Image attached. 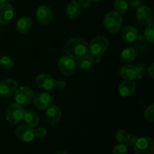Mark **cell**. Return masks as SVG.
I'll return each instance as SVG.
<instances>
[{
	"instance_id": "cell-1",
	"label": "cell",
	"mask_w": 154,
	"mask_h": 154,
	"mask_svg": "<svg viewBox=\"0 0 154 154\" xmlns=\"http://www.w3.org/2000/svg\"><path fill=\"white\" fill-rule=\"evenodd\" d=\"M64 52L72 59H81L89 52L88 43L87 41L80 38H74L66 43Z\"/></svg>"
},
{
	"instance_id": "cell-2",
	"label": "cell",
	"mask_w": 154,
	"mask_h": 154,
	"mask_svg": "<svg viewBox=\"0 0 154 154\" xmlns=\"http://www.w3.org/2000/svg\"><path fill=\"white\" fill-rule=\"evenodd\" d=\"M104 27L111 33H117L123 25L122 15L116 11H110L105 15L103 19Z\"/></svg>"
},
{
	"instance_id": "cell-3",
	"label": "cell",
	"mask_w": 154,
	"mask_h": 154,
	"mask_svg": "<svg viewBox=\"0 0 154 154\" xmlns=\"http://www.w3.org/2000/svg\"><path fill=\"white\" fill-rule=\"evenodd\" d=\"M135 154H154V141L150 137L144 136L138 138L134 144Z\"/></svg>"
},
{
	"instance_id": "cell-4",
	"label": "cell",
	"mask_w": 154,
	"mask_h": 154,
	"mask_svg": "<svg viewBox=\"0 0 154 154\" xmlns=\"http://www.w3.org/2000/svg\"><path fill=\"white\" fill-rule=\"evenodd\" d=\"M109 42L107 38L98 36L94 38L88 45L89 51L92 56H101L108 48Z\"/></svg>"
},
{
	"instance_id": "cell-5",
	"label": "cell",
	"mask_w": 154,
	"mask_h": 154,
	"mask_svg": "<svg viewBox=\"0 0 154 154\" xmlns=\"http://www.w3.org/2000/svg\"><path fill=\"white\" fill-rule=\"evenodd\" d=\"M24 112L25 111L22 105L17 103L12 104L7 108L5 113L6 119L9 123L16 125L23 119Z\"/></svg>"
},
{
	"instance_id": "cell-6",
	"label": "cell",
	"mask_w": 154,
	"mask_h": 154,
	"mask_svg": "<svg viewBox=\"0 0 154 154\" xmlns=\"http://www.w3.org/2000/svg\"><path fill=\"white\" fill-rule=\"evenodd\" d=\"M34 93L32 89L28 87H22L17 89L14 93V99L17 104L20 105H27L32 101Z\"/></svg>"
},
{
	"instance_id": "cell-7",
	"label": "cell",
	"mask_w": 154,
	"mask_h": 154,
	"mask_svg": "<svg viewBox=\"0 0 154 154\" xmlns=\"http://www.w3.org/2000/svg\"><path fill=\"white\" fill-rule=\"evenodd\" d=\"M34 105L36 108L39 110H47L50 106L52 105L53 99L50 94L45 93V92H40L34 95L32 99Z\"/></svg>"
},
{
	"instance_id": "cell-8",
	"label": "cell",
	"mask_w": 154,
	"mask_h": 154,
	"mask_svg": "<svg viewBox=\"0 0 154 154\" xmlns=\"http://www.w3.org/2000/svg\"><path fill=\"white\" fill-rule=\"evenodd\" d=\"M58 68L63 75L69 76L75 73V63L72 57L63 56L59 60Z\"/></svg>"
},
{
	"instance_id": "cell-9",
	"label": "cell",
	"mask_w": 154,
	"mask_h": 154,
	"mask_svg": "<svg viewBox=\"0 0 154 154\" xmlns=\"http://www.w3.org/2000/svg\"><path fill=\"white\" fill-rule=\"evenodd\" d=\"M136 19L138 22L142 25L147 26L151 23L153 19V11L147 6H141L137 10Z\"/></svg>"
},
{
	"instance_id": "cell-10",
	"label": "cell",
	"mask_w": 154,
	"mask_h": 154,
	"mask_svg": "<svg viewBox=\"0 0 154 154\" xmlns=\"http://www.w3.org/2000/svg\"><path fill=\"white\" fill-rule=\"evenodd\" d=\"M15 135L22 142L29 143L34 139L35 134L32 128L29 126H18L15 129Z\"/></svg>"
},
{
	"instance_id": "cell-11",
	"label": "cell",
	"mask_w": 154,
	"mask_h": 154,
	"mask_svg": "<svg viewBox=\"0 0 154 154\" xmlns=\"http://www.w3.org/2000/svg\"><path fill=\"white\" fill-rule=\"evenodd\" d=\"M17 89V82L13 79H7L0 82V96L10 97Z\"/></svg>"
},
{
	"instance_id": "cell-12",
	"label": "cell",
	"mask_w": 154,
	"mask_h": 154,
	"mask_svg": "<svg viewBox=\"0 0 154 154\" xmlns=\"http://www.w3.org/2000/svg\"><path fill=\"white\" fill-rule=\"evenodd\" d=\"M36 84L40 89L44 90H51L55 87L56 80L51 75L42 74L36 78Z\"/></svg>"
},
{
	"instance_id": "cell-13",
	"label": "cell",
	"mask_w": 154,
	"mask_h": 154,
	"mask_svg": "<svg viewBox=\"0 0 154 154\" xmlns=\"http://www.w3.org/2000/svg\"><path fill=\"white\" fill-rule=\"evenodd\" d=\"M36 19L43 25L50 23L53 19L52 11L46 5L40 6L36 11Z\"/></svg>"
},
{
	"instance_id": "cell-14",
	"label": "cell",
	"mask_w": 154,
	"mask_h": 154,
	"mask_svg": "<svg viewBox=\"0 0 154 154\" xmlns=\"http://www.w3.org/2000/svg\"><path fill=\"white\" fill-rule=\"evenodd\" d=\"M14 11L11 5L5 3L0 5V24H8L14 17Z\"/></svg>"
},
{
	"instance_id": "cell-15",
	"label": "cell",
	"mask_w": 154,
	"mask_h": 154,
	"mask_svg": "<svg viewBox=\"0 0 154 154\" xmlns=\"http://www.w3.org/2000/svg\"><path fill=\"white\" fill-rule=\"evenodd\" d=\"M140 70L138 67L132 65H126L123 66L120 70V75L126 81H133L139 75Z\"/></svg>"
},
{
	"instance_id": "cell-16",
	"label": "cell",
	"mask_w": 154,
	"mask_h": 154,
	"mask_svg": "<svg viewBox=\"0 0 154 154\" xmlns=\"http://www.w3.org/2000/svg\"><path fill=\"white\" fill-rule=\"evenodd\" d=\"M62 113L60 108L56 105H51L47 109L46 119L49 124L52 126H56L58 124L61 119Z\"/></svg>"
},
{
	"instance_id": "cell-17",
	"label": "cell",
	"mask_w": 154,
	"mask_h": 154,
	"mask_svg": "<svg viewBox=\"0 0 154 154\" xmlns=\"http://www.w3.org/2000/svg\"><path fill=\"white\" fill-rule=\"evenodd\" d=\"M119 93L123 97H128L133 94L136 90V84L132 81H124L119 86Z\"/></svg>"
},
{
	"instance_id": "cell-18",
	"label": "cell",
	"mask_w": 154,
	"mask_h": 154,
	"mask_svg": "<svg viewBox=\"0 0 154 154\" xmlns=\"http://www.w3.org/2000/svg\"><path fill=\"white\" fill-rule=\"evenodd\" d=\"M121 38L126 42H134L138 38V31L135 27L127 26L122 29Z\"/></svg>"
},
{
	"instance_id": "cell-19",
	"label": "cell",
	"mask_w": 154,
	"mask_h": 154,
	"mask_svg": "<svg viewBox=\"0 0 154 154\" xmlns=\"http://www.w3.org/2000/svg\"><path fill=\"white\" fill-rule=\"evenodd\" d=\"M81 12V7L78 2L72 1L67 5L66 13L68 18L70 20H75L80 16Z\"/></svg>"
},
{
	"instance_id": "cell-20",
	"label": "cell",
	"mask_w": 154,
	"mask_h": 154,
	"mask_svg": "<svg viewBox=\"0 0 154 154\" xmlns=\"http://www.w3.org/2000/svg\"><path fill=\"white\" fill-rule=\"evenodd\" d=\"M32 25V19L29 17L23 16L18 19L16 23V29L20 33H26L29 31Z\"/></svg>"
},
{
	"instance_id": "cell-21",
	"label": "cell",
	"mask_w": 154,
	"mask_h": 154,
	"mask_svg": "<svg viewBox=\"0 0 154 154\" xmlns=\"http://www.w3.org/2000/svg\"><path fill=\"white\" fill-rule=\"evenodd\" d=\"M23 119L25 120L26 123L30 127H35L38 125L39 117L36 113H35L32 111H26L24 112Z\"/></svg>"
},
{
	"instance_id": "cell-22",
	"label": "cell",
	"mask_w": 154,
	"mask_h": 154,
	"mask_svg": "<svg viewBox=\"0 0 154 154\" xmlns=\"http://www.w3.org/2000/svg\"><path fill=\"white\" fill-rule=\"evenodd\" d=\"M137 52L134 48H127L123 50L120 54V58L123 63H129L133 62L136 59Z\"/></svg>"
},
{
	"instance_id": "cell-23",
	"label": "cell",
	"mask_w": 154,
	"mask_h": 154,
	"mask_svg": "<svg viewBox=\"0 0 154 154\" xmlns=\"http://www.w3.org/2000/svg\"><path fill=\"white\" fill-rule=\"evenodd\" d=\"M93 63H94V60H93V56L89 55L87 54V55L84 56L81 59H79L78 68L81 71H87L93 66Z\"/></svg>"
},
{
	"instance_id": "cell-24",
	"label": "cell",
	"mask_w": 154,
	"mask_h": 154,
	"mask_svg": "<svg viewBox=\"0 0 154 154\" xmlns=\"http://www.w3.org/2000/svg\"><path fill=\"white\" fill-rule=\"evenodd\" d=\"M129 5L126 0H116L114 2V9L115 11L120 14H125L127 11Z\"/></svg>"
},
{
	"instance_id": "cell-25",
	"label": "cell",
	"mask_w": 154,
	"mask_h": 154,
	"mask_svg": "<svg viewBox=\"0 0 154 154\" xmlns=\"http://www.w3.org/2000/svg\"><path fill=\"white\" fill-rule=\"evenodd\" d=\"M144 37L146 40L150 43H153L154 39V26L153 23L147 25L145 30H144Z\"/></svg>"
},
{
	"instance_id": "cell-26",
	"label": "cell",
	"mask_w": 154,
	"mask_h": 154,
	"mask_svg": "<svg viewBox=\"0 0 154 154\" xmlns=\"http://www.w3.org/2000/svg\"><path fill=\"white\" fill-rule=\"evenodd\" d=\"M14 62L8 57H2L0 58V67L3 69H10L13 67Z\"/></svg>"
},
{
	"instance_id": "cell-27",
	"label": "cell",
	"mask_w": 154,
	"mask_h": 154,
	"mask_svg": "<svg viewBox=\"0 0 154 154\" xmlns=\"http://www.w3.org/2000/svg\"><path fill=\"white\" fill-rule=\"evenodd\" d=\"M144 117L147 119L148 121L153 122L154 121V105H149L147 108H146L145 111H144Z\"/></svg>"
},
{
	"instance_id": "cell-28",
	"label": "cell",
	"mask_w": 154,
	"mask_h": 154,
	"mask_svg": "<svg viewBox=\"0 0 154 154\" xmlns=\"http://www.w3.org/2000/svg\"><path fill=\"white\" fill-rule=\"evenodd\" d=\"M127 147L123 143H120L114 146L112 150V154H126Z\"/></svg>"
},
{
	"instance_id": "cell-29",
	"label": "cell",
	"mask_w": 154,
	"mask_h": 154,
	"mask_svg": "<svg viewBox=\"0 0 154 154\" xmlns=\"http://www.w3.org/2000/svg\"><path fill=\"white\" fill-rule=\"evenodd\" d=\"M126 135H127V133H126V131L123 130V129H119L116 132V141L119 143H124L125 141H126Z\"/></svg>"
},
{
	"instance_id": "cell-30",
	"label": "cell",
	"mask_w": 154,
	"mask_h": 154,
	"mask_svg": "<svg viewBox=\"0 0 154 154\" xmlns=\"http://www.w3.org/2000/svg\"><path fill=\"white\" fill-rule=\"evenodd\" d=\"M35 137L38 138H42L47 135V129L44 127H39L34 131Z\"/></svg>"
},
{
	"instance_id": "cell-31",
	"label": "cell",
	"mask_w": 154,
	"mask_h": 154,
	"mask_svg": "<svg viewBox=\"0 0 154 154\" xmlns=\"http://www.w3.org/2000/svg\"><path fill=\"white\" fill-rule=\"evenodd\" d=\"M137 139H138V138H137V136L135 135V134L129 133L126 135V141H125V142L127 143L129 145L132 146L135 144V143L136 142Z\"/></svg>"
},
{
	"instance_id": "cell-32",
	"label": "cell",
	"mask_w": 154,
	"mask_h": 154,
	"mask_svg": "<svg viewBox=\"0 0 154 154\" xmlns=\"http://www.w3.org/2000/svg\"><path fill=\"white\" fill-rule=\"evenodd\" d=\"M66 82L65 80L59 79L55 81V87H57L59 90H63L66 88Z\"/></svg>"
},
{
	"instance_id": "cell-33",
	"label": "cell",
	"mask_w": 154,
	"mask_h": 154,
	"mask_svg": "<svg viewBox=\"0 0 154 154\" xmlns=\"http://www.w3.org/2000/svg\"><path fill=\"white\" fill-rule=\"evenodd\" d=\"M91 0H78V2L81 7L87 8H89L91 5Z\"/></svg>"
},
{
	"instance_id": "cell-34",
	"label": "cell",
	"mask_w": 154,
	"mask_h": 154,
	"mask_svg": "<svg viewBox=\"0 0 154 154\" xmlns=\"http://www.w3.org/2000/svg\"><path fill=\"white\" fill-rule=\"evenodd\" d=\"M142 5L141 0H130V5L133 8H138Z\"/></svg>"
},
{
	"instance_id": "cell-35",
	"label": "cell",
	"mask_w": 154,
	"mask_h": 154,
	"mask_svg": "<svg viewBox=\"0 0 154 154\" xmlns=\"http://www.w3.org/2000/svg\"><path fill=\"white\" fill-rule=\"evenodd\" d=\"M147 72H148V75H150L152 78H154V65H153V63H152V64L149 66L148 69H147Z\"/></svg>"
},
{
	"instance_id": "cell-36",
	"label": "cell",
	"mask_w": 154,
	"mask_h": 154,
	"mask_svg": "<svg viewBox=\"0 0 154 154\" xmlns=\"http://www.w3.org/2000/svg\"><path fill=\"white\" fill-rule=\"evenodd\" d=\"M56 154H68V153H66V151H59V152H57Z\"/></svg>"
},
{
	"instance_id": "cell-37",
	"label": "cell",
	"mask_w": 154,
	"mask_h": 154,
	"mask_svg": "<svg viewBox=\"0 0 154 154\" xmlns=\"http://www.w3.org/2000/svg\"><path fill=\"white\" fill-rule=\"evenodd\" d=\"M8 2V0H0V4H5Z\"/></svg>"
},
{
	"instance_id": "cell-38",
	"label": "cell",
	"mask_w": 154,
	"mask_h": 154,
	"mask_svg": "<svg viewBox=\"0 0 154 154\" xmlns=\"http://www.w3.org/2000/svg\"><path fill=\"white\" fill-rule=\"evenodd\" d=\"M91 1H94V2H98V1H99V0H91Z\"/></svg>"
},
{
	"instance_id": "cell-39",
	"label": "cell",
	"mask_w": 154,
	"mask_h": 154,
	"mask_svg": "<svg viewBox=\"0 0 154 154\" xmlns=\"http://www.w3.org/2000/svg\"><path fill=\"white\" fill-rule=\"evenodd\" d=\"M72 1H76V0H72Z\"/></svg>"
}]
</instances>
